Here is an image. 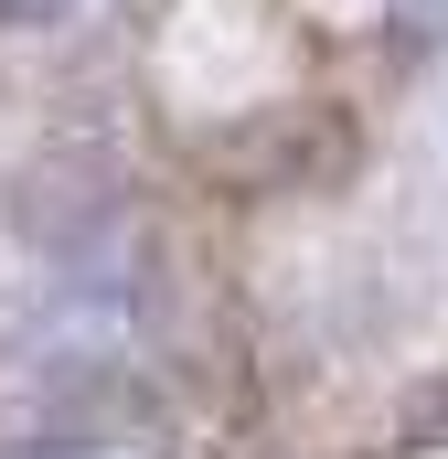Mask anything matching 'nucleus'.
<instances>
[{"label":"nucleus","mask_w":448,"mask_h":459,"mask_svg":"<svg viewBox=\"0 0 448 459\" xmlns=\"http://www.w3.org/2000/svg\"><path fill=\"white\" fill-rule=\"evenodd\" d=\"M384 22H395L406 54H438V43H448V0H384Z\"/></svg>","instance_id":"1"},{"label":"nucleus","mask_w":448,"mask_h":459,"mask_svg":"<svg viewBox=\"0 0 448 459\" xmlns=\"http://www.w3.org/2000/svg\"><path fill=\"white\" fill-rule=\"evenodd\" d=\"M75 0H0V32H43V22H65Z\"/></svg>","instance_id":"2"},{"label":"nucleus","mask_w":448,"mask_h":459,"mask_svg":"<svg viewBox=\"0 0 448 459\" xmlns=\"http://www.w3.org/2000/svg\"><path fill=\"white\" fill-rule=\"evenodd\" d=\"M417 438H448V374L427 385V406H417Z\"/></svg>","instance_id":"3"}]
</instances>
